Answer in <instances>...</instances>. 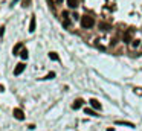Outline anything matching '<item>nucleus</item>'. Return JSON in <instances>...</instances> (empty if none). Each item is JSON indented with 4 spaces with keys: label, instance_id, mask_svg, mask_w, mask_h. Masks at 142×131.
I'll return each mask as SVG.
<instances>
[{
    "label": "nucleus",
    "instance_id": "obj_8",
    "mask_svg": "<svg viewBox=\"0 0 142 131\" xmlns=\"http://www.w3.org/2000/svg\"><path fill=\"white\" fill-rule=\"evenodd\" d=\"M20 49H23V44L21 43H17L15 44V46H14V49H12V53H14V55H18V50H20Z\"/></svg>",
    "mask_w": 142,
    "mask_h": 131
},
{
    "label": "nucleus",
    "instance_id": "obj_12",
    "mask_svg": "<svg viewBox=\"0 0 142 131\" xmlns=\"http://www.w3.org/2000/svg\"><path fill=\"white\" fill-rule=\"evenodd\" d=\"M49 58L53 60V61H58V55H57L55 52H49Z\"/></svg>",
    "mask_w": 142,
    "mask_h": 131
},
{
    "label": "nucleus",
    "instance_id": "obj_13",
    "mask_svg": "<svg viewBox=\"0 0 142 131\" xmlns=\"http://www.w3.org/2000/svg\"><path fill=\"white\" fill-rule=\"evenodd\" d=\"M86 114H89V116H98L96 111H95V110H90V108H87V110H86Z\"/></svg>",
    "mask_w": 142,
    "mask_h": 131
},
{
    "label": "nucleus",
    "instance_id": "obj_9",
    "mask_svg": "<svg viewBox=\"0 0 142 131\" xmlns=\"http://www.w3.org/2000/svg\"><path fill=\"white\" fill-rule=\"evenodd\" d=\"M66 2H67L69 8H77L78 6V0H66Z\"/></svg>",
    "mask_w": 142,
    "mask_h": 131
},
{
    "label": "nucleus",
    "instance_id": "obj_17",
    "mask_svg": "<svg viewBox=\"0 0 142 131\" xmlns=\"http://www.w3.org/2000/svg\"><path fill=\"white\" fill-rule=\"evenodd\" d=\"M0 92H3V86H0Z\"/></svg>",
    "mask_w": 142,
    "mask_h": 131
},
{
    "label": "nucleus",
    "instance_id": "obj_16",
    "mask_svg": "<svg viewBox=\"0 0 142 131\" xmlns=\"http://www.w3.org/2000/svg\"><path fill=\"white\" fill-rule=\"evenodd\" d=\"M52 78H53V73H49V75L46 76V79H52Z\"/></svg>",
    "mask_w": 142,
    "mask_h": 131
},
{
    "label": "nucleus",
    "instance_id": "obj_19",
    "mask_svg": "<svg viewBox=\"0 0 142 131\" xmlns=\"http://www.w3.org/2000/svg\"><path fill=\"white\" fill-rule=\"evenodd\" d=\"M141 50H142V47H141Z\"/></svg>",
    "mask_w": 142,
    "mask_h": 131
},
{
    "label": "nucleus",
    "instance_id": "obj_7",
    "mask_svg": "<svg viewBox=\"0 0 142 131\" xmlns=\"http://www.w3.org/2000/svg\"><path fill=\"white\" fill-rule=\"evenodd\" d=\"M35 25H37L35 17L32 15V18H31V21H29V32H34V31H35Z\"/></svg>",
    "mask_w": 142,
    "mask_h": 131
},
{
    "label": "nucleus",
    "instance_id": "obj_10",
    "mask_svg": "<svg viewBox=\"0 0 142 131\" xmlns=\"http://www.w3.org/2000/svg\"><path fill=\"white\" fill-rule=\"evenodd\" d=\"M141 46V40H133V43H132V49H138Z\"/></svg>",
    "mask_w": 142,
    "mask_h": 131
},
{
    "label": "nucleus",
    "instance_id": "obj_1",
    "mask_svg": "<svg viewBox=\"0 0 142 131\" xmlns=\"http://www.w3.org/2000/svg\"><path fill=\"white\" fill-rule=\"evenodd\" d=\"M93 25H95L93 17H90V15H84V17H81V26H83V27L89 29V27H93Z\"/></svg>",
    "mask_w": 142,
    "mask_h": 131
},
{
    "label": "nucleus",
    "instance_id": "obj_4",
    "mask_svg": "<svg viewBox=\"0 0 142 131\" xmlns=\"http://www.w3.org/2000/svg\"><path fill=\"white\" fill-rule=\"evenodd\" d=\"M133 32L134 31H130V29H128V31L124 34V41L125 43H130V41H132V35H133Z\"/></svg>",
    "mask_w": 142,
    "mask_h": 131
},
{
    "label": "nucleus",
    "instance_id": "obj_2",
    "mask_svg": "<svg viewBox=\"0 0 142 131\" xmlns=\"http://www.w3.org/2000/svg\"><path fill=\"white\" fill-rule=\"evenodd\" d=\"M23 70H25V62H18L17 66H15V69H14V75L17 76L20 73H23Z\"/></svg>",
    "mask_w": 142,
    "mask_h": 131
},
{
    "label": "nucleus",
    "instance_id": "obj_20",
    "mask_svg": "<svg viewBox=\"0 0 142 131\" xmlns=\"http://www.w3.org/2000/svg\"><path fill=\"white\" fill-rule=\"evenodd\" d=\"M49 2H51V0H49Z\"/></svg>",
    "mask_w": 142,
    "mask_h": 131
},
{
    "label": "nucleus",
    "instance_id": "obj_6",
    "mask_svg": "<svg viewBox=\"0 0 142 131\" xmlns=\"http://www.w3.org/2000/svg\"><path fill=\"white\" fill-rule=\"evenodd\" d=\"M90 105H92V108H95V110H101V108H102V107H101V104L98 102L96 99H93V98L90 99Z\"/></svg>",
    "mask_w": 142,
    "mask_h": 131
},
{
    "label": "nucleus",
    "instance_id": "obj_5",
    "mask_svg": "<svg viewBox=\"0 0 142 131\" xmlns=\"http://www.w3.org/2000/svg\"><path fill=\"white\" fill-rule=\"evenodd\" d=\"M83 104H84V101H83V99H77V101L72 104V108H73V110H78V108L83 107Z\"/></svg>",
    "mask_w": 142,
    "mask_h": 131
},
{
    "label": "nucleus",
    "instance_id": "obj_18",
    "mask_svg": "<svg viewBox=\"0 0 142 131\" xmlns=\"http://www.w3.org/2000/svg\"><path fill=\"white\" fill-rule=\"evenodd\" d=\"M58 2H61V0H58Z\"/></svg>",
    "mask_w": 142,
    "mask_h": 131
},
{
    "label": "nucleus",
    "instance_id": "obj_3",
    "mask_svg": "<svg viewBox=\"0 0 142 131\" xmlns=\"http://www.w3.org/2000/svg\"><path fill=\"white\" fill-rule=\"evenodd\" d=\"M14 117L18 119V121H23V119H25V114H23V111H21L20 108H14Z\"/></svg>",
    "mask_w": 142,
    "mask_h": 131
},
{
    "label": "nucleus",
    "instance_id": "obj_15",
    "mask_svg": "<svg viewBox=\"0 0 142 131\" xmlns=\"http://www.w3.org/2000/svg\"><path fill=\"white\" fill-rule=\"evenodd\" d=\"M3 34H5V27L2 26L0 27V37H3Z\"/></svg>",
    "mask_w": 142,
    "mask_h": 131
},
{
    "label": "nucleus",
    "instance_id": "obj_11",
    "mask_svg": "<svg viewBox=\"0 0 142 131\" xmlns=\"http://www.w3.org/2000/svg\"><path fill=\"white\" fill-rule=\"evenodd\" d=\"M99 27H101V31H108V29H110V26H108L107 23H104V21L99 23Z\"/></svg>",
    "mask_w": 142,
    "mask_h": 131
},
{
    "label": "nucleus",
    "instance_id": "obj_14",
    "mask_svg": "<svg viewBox=\"0 0 142 131\" xmlns=\"http://www.w3.org/2000/svg\"><path fill=\"white\" fill-rule=\"evenodd\" d=\"M20 55H21L23 60H26V58H28V50H26V49H21V53H20Z\"/></svg>",
    "mask_w": 142,
    "mask_h": 131
}]
</instances>
